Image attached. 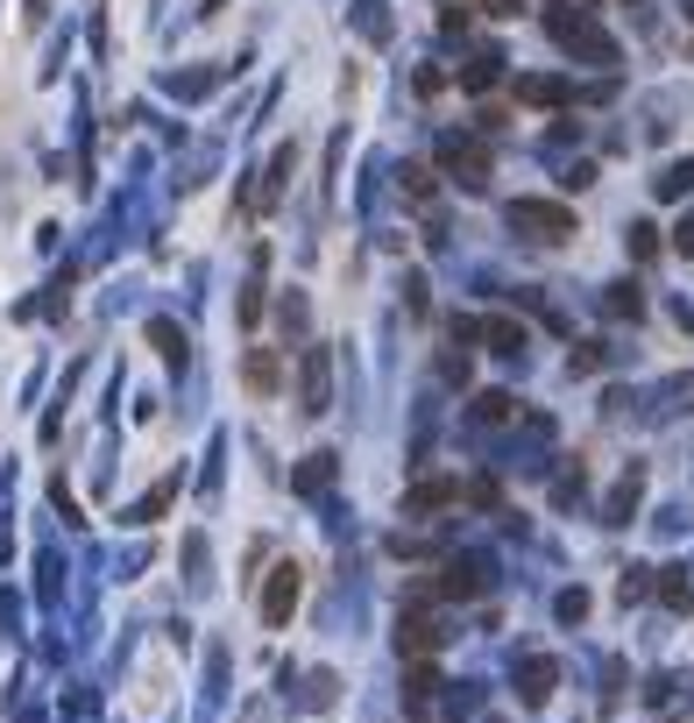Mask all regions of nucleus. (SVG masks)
Here are the masks:
<instances>
[{"label":"nucleus","mask_w":694,"mask_h":723,"mask_svg":"<svg viewBox=\"0 0 694 723\" xmlns=\"http://www.w3.org/2000/svg\"><path fill=\"white\" fill-rule=\"evenodd\" d=\"M546 28H553V43H560V50H581V57H595V65H610V57H616V43L588 22L575 0H553V8H546Z\"/></svg>","instance_id":"nucleus-1"},{"label":"nucleus","mask_w":694,"mask_h":723,"mask_svg":"<svg viewBox=\"0 0 694 723\" xmlns=\"http://www.w3.org/2000/svg\"><path fill=\"white\" fill-rule=\"evenodd\" d=\"M510 228H524L532 241H567V234H575V214L553 206V199H518V206H510Z\"/></svg>","instance_id":"nucleus-2"},{"label":"nucleus","mask_w":694,"mask_h":723,"mask_svg":"<svg viewBox=\"0 0 694 723\" xmlns=\"http://www.w3.org/2000/svg\"><path fill=\"white\" fill-rule=\"evenodd\" d=\"M298 589H305V582H298V567L284 561L277 575H269V589H263V624H291V610H298Z\"/></svg>","instance_id":"nucleus-3"},{"label":"nucleus","mask_w":694,"mask_h":723,"mask_svg":"<svg viewBox=\"0 0 694 723\" xmlns=\"http://www.w3.org/2000/svg\"><path fill=\"white\" fill-rule=\"evenodd\" d=\"M241 383H248V390H255V398H269V390H277V383H284V362H277V355H269V348H255L248 362H241Z\"/></svg>","instance_id":"nucleus-4"},{"label":"nucleus","mask_w":694,"mask_h":723,"mask_svg":"<svg viewBox=\"0 0 694 723\" xmlns=\"http://www.w3.org/2000/svg\"><path fill=\"white\" fill-rule=\"evenodd\" d=\"M447 163H454V177H461L467 192L489 185V163H482V149H475V142H447Z\"/></svg>","instance_id":"nucleus-5"},{"label":"nucleus","mask_w":694,"mask_h":723,"mask_svg":"<svg viewBox=\"0 0 694 723\" xmlns=\"http://www.w3.org/2000/svg\"><path fill=\"white\" fill-rule=\"evenodd\" d=\"M432 645H440V631H432V617H404V624H397V653L426 659Z\"/></svg>","instance_id":"nucleus-6"},{"label":"nucleus","mask_w":694,"mask_h":723,"mask_svg":"<svg viewBox=\"0 0 694 723\" xmlns=\"http://www.w3.org/2000/svg\"><path fill=\"white\" fill-rule=\"evenodd\" d=\"M305 412H326V348H305Z\"/></svg>","instance_id":"nucleus-7"},{"label":"nucleus","mask_w":694,"mask_h":723,"mask_svg":"<svg viewBox=\"0 0 694 723\" xmlns=\"http://www.w3.org/2000/svg\"><path fill=\"white\" fill-rule=\"evenodd\" d=\"M475 589H482V561H454V567H447L440 596H475Z\"/></svg>","instance_id":"nucleus-8"},{"label":"nucleus","mask_w":694,"mask_h":723,"mask_svg":"<svg viewBox=\"0 0 694 723\" xmlns=\"http://www.w3.org/2000/svg\"><path fill=\"white\" fill-rule=\"evenodd\" d=\"M482 334H489V348H496V355H518V348H524V326H518V320H489Z\"/></svg>","instance_id":"nucleus-9"},{"label":"nucleus","mask_w":694,"mask_h":723,"mask_svg":"<svg viewBox=\"0 0 694 723\" xmlns=\"http://www.w3.org/2000/svg\"><path fill=\"white\" fill-rule=\"evenodd\" d=\"M553 696V659H532L524 667V702H546Z\"/></svg>","instance_id":"nucleus-10"},{"label":"nucleus","mask_w":694,"mask_h":723,"mask_svg":"<svg viewBox=\"0 0 694 723\" xmlns=\"http://www.w3.org/2000/svg\"><path fill=\"white\" fill-rule=\"evenodd\" d=\"M560 93H567L560 79H518V100H532V107H553Z\"/></svg>","instance_id":"nucleus-11"},{"label":"nucleus","mask_w":694,"mask_h":723,"mask_svg":"<svg viewBox=\"0 0 694 723\" xmlns=\"http://www.w3.org/2000/svg\"><path fill=\"white\" fill-rule=\"evenodd\" d=\"M334 482V455H312L305 469H298V490H326Z\"/></svg>","instance_id":"nucleus-12"},{"label":"nucleus","mask_w":694,"mask_h":723,"mask_svg":"<svg viewBox=\"0 0 694 723\" xmlns=\"http://www.w3.org/2000/svg\"><path fill=\"white\" fill-rule=\"evenodd\" d=\"M496 65H504V57H496V50H489V57H475L461 85H467V93H482V85H496Z\"/></svg>","instance_id":"nucleus-13"},{"label":"nucleus","mask_w":694,"mask_h":723,"mask_svg":"<svg viewBox=\"0 0 694 723\" xmlns=\"http://www.w3.org/2000/svg\"><path fill=\"white\" fill-rule=\"evenodd\" d=\"M454 496V482H418L412 490V510H432V504H447Z\"/></svg>","instance_id":"nucleus-14"},{"label":"nucleus","mask_w":694,"mask_h":723,"mask_svg":"<svg viewBox=\"0 0 694 723\" xmlns=\"http://www.w3.org/2000/svg\"><path fill=\"white\" fill-rule=\"evenodd\" d=\"M694 185V163H673V171L667 177H659V192H667V199H681V192Z\"/></svg>","instance_id":"nucleus-15"},{"label":"nucleus","mask_w":694,"mask_h":723,"mask_svg":"<svg viewBox=\"0 0 694 723\" xmlns=\"http://www.w3.org/2000/svg\"><path fill=\"white\" fill-rule=\"evenodd\" d=\"M149 334L163 341V355H171V362H185V334H177V326H163V320H157V326H149Z\"/></svg>","instance_id":"nucleus-16"},{"label":"nucleus","mask_w":694,"mask_h":723,"mask_svg":"<svg viewBox=\"0 0 694 723\" xmlns=\"http://www.w3.org/2000/svg\"><path fill=\"white\" fill-rule=\"evenodd\" d=\"M482 8H489V14H518L524 0H482Z\"/></svg>","instance_id":"nucleus-17"}]
</instances>
